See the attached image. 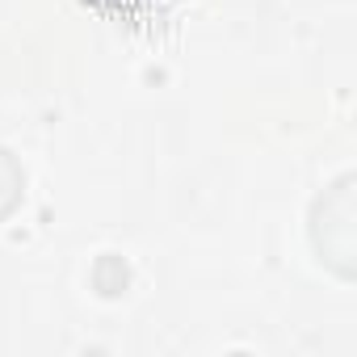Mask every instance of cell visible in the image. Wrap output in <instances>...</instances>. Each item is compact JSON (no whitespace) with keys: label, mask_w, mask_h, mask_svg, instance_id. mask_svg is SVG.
<instances>
[{"label":"cell","mask_w":357,"mask_h":357,"mask_svg":"<svg viewBox=\"0 0 357 357\" xmlns=\"http://www.w3.org/2000/svg\"><path fill=\"white\" fill-rule=\"evenodd\" d=\"M17 198H22V168L5 147H0V219L17 206Z\"/></svg>","instance_id":"6da1fadb"}]
</instances>
